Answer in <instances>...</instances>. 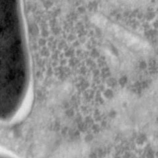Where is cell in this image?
<instances>
[{
    "instance_id": "cell-1",
    "label": "cell",
    "mask_w": 158,
    "mask_h": 158,
    "mask_svg": "<svg viewBox=\"0 0 158 158\" xmlns=\"http://www.w3.org/2000/svg\"><path fill=\"white\" fill-rule=\"evenodd\" d=\"M31 69L21 0H0V125L12 123L28 94Z\"/></svg>"
},
{
    "instance_id": "cell-2",
    "label": "cell",
    "mask_w": 158,
    "mask_h": 158,
    "mask_svg": "<svg viewBox=\"0 0 158 158\" xmlns=\"http://www.w3.org/2000/svg\"><path fill=\"white\" fill-rule=\"evenodd\" d=\"M0 158H14L11 156H9L4 152H2L0 151Z\"/></svg>"
}]
</instances>
